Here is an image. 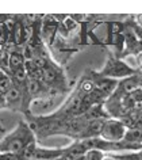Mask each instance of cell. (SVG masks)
<instances>
[{
    "instance_id": "7a4b0ae2",
    "label": "cell",
    "mask_w": 142,
    "mask_h": 160,
    "mask_svg": "<svg viewBox=\"0 0 142 160\" xmlns=\"http://www.w3.org/2000/svg\"><path fill=\"white\" fill-rule=\"evenodd\" d=\"M125 141L131 142V144H141L142 142V129L141 128H131L126 132Z\"/></svg>"
},
{
    "instance_id": "8992f818",
    "label": "cell",
    "mask_w": 142,
    "mask_h": 160,
    "mask_svg": "<svg viewBox=\"0 0 142 160\" xmlns=\"http://www.w3.org/2000/svg\"><path fill=\"white\" fill-rule=\"evenodd\" d=\"M8 35H10V30L7 27L6 23H0V43H7L8 41Z\"/></svg>"
},
{
    "instance_id": "7c38bea8",
    "label": "cell",
    "mask_w": 142,
    "mask_h": 160,
    "mask_svg": "<svg viewBox=\"0 0 142 160\" xmlns=\"http://www.w3.org/2000/svg\"><path fill=\"white\" fill-rule=\"evenodd\" d=\"M26 75H27V71L25 69V67L15 71V78H17V80H19V82H23V80L26 79Z\"/></svg>"
},
{
    "instance_id": "7402d4cb",
    "label": "cell",
    "mask_w": 142,
    "mask_h": 160,
    "mask_svg": "<svg viewBox=\"0 0 142 160\" xmlns=\"http://www.w3.org/2000/svg\"><path fill=\"white\" fill-rule=\"evenodd\" d=\"M54 160H65L64 158H62V156H61V158H57V159H54Z\"/></svg>"
},
{
    "instance_id": "603a6c76",
    "label": "cell",
    "mask_w": 142,
    "mask_h": 160,
    "mask_svg": "<svg viewBox=\"0 0 142 160\" xmlns=\"http://www.w3.org/2000/svg\"><path fill=\"white\" fill-rule=\"evenodd\" d=\"M141 90H142V87H141Z\"/></svg>"
},
{
    "instance_id": "5bb4252c",
    "label": "cell",
    "mask_w": 142,
    "mask_h": 160,
    "mask_svg": "<svg viewBox=\"0 0 142 160\" xmlns=\"http://www.w3.org/2000/svg\"><path fill=\"white\" fill-rule=\"evenodd\" d=\"M38 91V82L37 80H34V79H31L30 82H29V92H37Z\"/></svg>"
},
{
    "instance_id": "52a82bcc",
    "label": "cell",
    "mask_w": 142,
    "mask_h": 160,
    "mask_svg": "<svg viewBox=\"0 0 142 160\" xmlns=\"http://www.w3.org/2000/svg\"><path fill=\"white\" fill-rule=\"evenodd\" d=\"M123 88L126 92H130L131 94L133 91H135L138 88V84H137V80L135 79H129L126 80V82L123 83Z\"/></svg>"
},
{
    "instance_id": "9a60e30c",
    "label": "cell",
    "mask_w": 142,
    "mask_h": 160,
    "mask_svg": "<svg viewBox=\"0 0 142 160\" xmlns=\"http://www.w3.org/2000/svg\"><path fill=\"white\" fill-rule=\"evenodd\" d=\"M30 38H33L31 37V29L29 26L23 27V41H29Z\"/></svg>"
},
{
    "instance_id": "2e32d148",
    "label": "cell",
    "mask_w": 142,
    "mask_h": 160,
    "mask_svg": "<svg viewBox=\"0 0 142 160\" xmlns=\"http://www.w3.org/2000/svg\"><path fill=\"white\" fill-rule=\"evenodd\" d=\"M0 160H17V158L11 153H4V155H0Z\"/></svg>"
},
{
    "instance_id": "d6986e66",
    "label": "cell",
    "mask_w": 142,
    "mask_h": 160,
    "mask_svg": "<svg viewBox=\"0 0 142 160\" xmlns=\"http://www.w3.org/2000/svg\"><path fill=\"white\" fill-rule=\"evenodd\" d=\"M92 88V84H91V83H85L84 84V90H91Z\"/></svg>"
},
{
    "instance_id": "3957f363",
    "label": "cell",
    "mask_w": 142,
    "mask_h": 160,
    "mask_svg": "<svg viewBox=\"0 0 142 160\" xmlns=\"http://www.w3.org/2000/svg\"><path fill=\"white\" fill-rule=\"evenodd\" d=\"M25 56L18 54V53H12L11 56H8V65L11 69H19L22 68V65H25Z\"/></svg>"
},
{
    "instance_id": "277c9868",
    "label": "cell",
    "mask_w": 142,
    "mask_h": 160,
    "mask_svg": "<svg viewBox=\"0 0 142 160\" xmlns=\"http://www.w3.org/2000/svg\"><path fill=\"white\" fill-rule=\"evenodd\" d=\"M104 153L102 149H88L84 155V160H103Z\"/></svg>"
},
{
    "instance_id": "ac0fdd59",
    "label": "cell",
    "mask_w": 142,
    "mask_h": 160,
    "mask_svg": "<svg viewBox=\"0 0 142 160\" xmlns=\"http://www.w3.org/2000/svg\"><path fill=\"white\" fill-rule=\"evenodd\" d=\"M137 22H138V25H140V26L142 27V14H141V15H138V17H137Z\"/></svg>"
},
{
    "instance_id": "e0dca14e",
    "label": "cell",
    "mask_w": 142,
    "mask_h": 160,
    "mask_svg": "<svg viewBox=\"0 0 142 160\" xmlns=\"http://www.w3.org/2000/svg\"><path fill=\"white\" fill-rule=\"evenodd\" d=\"M2 61H8V57H7L4 49H0V62Z\"/></svg>"
},
{
    "instance_id": "8fae6325",
    "label": "cell",
    "mask_w": 142,
    "mask_h": 160,
    "mask_svg": "<svg viewBox=\"0 0 142 160\" xmlns=\"http://www.w3.org/2000/svg\"><path fill=\"white\" fill-rule=\"evenodd\" d=\"M43 79L46 82H53L56 79V72L53 69H50V68H46V69H43Z\"/></svg>"
},
{
    "instance_id": "4fadbf2b",
    "label": "cell",
    "mask_w": 142,
    "mask_h": 160,
    "mask_svg": "<svg viewBox=\"0 0 142 160\" xmlns=\"http://www.w3.org/2000/svg\"><path fill=\"white\" fill-rule=\"evenodd\" d=\"M7 98L10 99V101H15V99L19 98V91L17 88H10L8 92H7Z\"/></svg>"
},
{
    "instance_id": "9c48e42d",
    "label": "cell",
    "mask_w": 142,
    "mask_h": 160,
    "mask_svg": "<svg viewBox=\"0 0 142 160\" xmlns=\"http://www.w3.org/2000/svg\"><path fill=\"white\" fill-rule=\"evenodd\" d=\"M130 98H131V101L135 103V105H142V90L141 88H137L135 91H133L131 94H130Z\"/></svg>"
},
{
    "instance_id": "ba28073f",
    "label": "cell",
    "mask_w": 142,
    "mask_h": 160,
    "mask_svg": "<svg viewBox=\"0 0 142 160\" xmlns=\"http://www.w3.org/2000/svg\"><path fill=\"white\" fill-rule=\"evenodd\" d=\"M103 125H104V123H102V122H99V121L92 122V123L89 125V134H92V136L100 134V133H102V129H103Z\"/></svg>"
},
{
    "instance_id": "30bf717a",
    "label": "cell",
    "mask_w": 142,
    "mask_h": 160,
    "mask_svg": "<svg viewBox=\"0 0 142 160\" xmlns=\"http://www.w3.org/2000/svg\"><path fill=\"white\" fill-rule=\"evenodd\" d=\"M35 149H37V148H35V142H30L29 145L25 147V151H23V156H25V158H33Z\"/></svg>"
},
{
    "instance_id": "44dd1931",
    "label": "cell",
    "mask_w": 142,
    "mask_h": 160,
    "mask_svg": "<svg viewBox=\"0 0 142 160\" xmlns=\"http://www.w3.org/2000/svg\"><path fill=\"white\" fill-rule=\"evenodd\" d=\"M103 160H115V159H114V158H104Z\"/></svg>"
},
{
    "instance_id": "6da1fadb",
    "label": "cell",
    "mask_w": 142,
    "mask_h": 160,
    "mask_svg": "<svg viewBox=\"0 0 142 160\" xmlns=\"http://www.w3.org/2000/svg\"><path fill=\"white\" fill-rule=\"evenodd\" d=\"M126 126L123 125L122 121H118V119H110V121L104 122L103 129H102L100 137L104 140V141L116 144L122 141L126 136Z\"/></svg>"
},
{
    "instance_id": "5b68a950",
    "label": "cell",
    "mask_w": 142,
    "mask_h": 160,
    "mask_svg": "<svg viewBox=\"0 0 142 160\" xmlns=\"http://www.w3.org/2000/svg\"><path fill=\"white\" fill-rule=\"evenodd\" d=\"M116 87V82L115 80H103L99 84V90L102 92H111V91Z\"/></svg>"
},
{
    "instance_id": "ffe728a7",
    "label": "cell",
    "mask_w": 142,
    "mask_h": 160,
    "mask_svg": "<svg viewBox=\"0 0 142 160\" xmlns=\"http://www.w3.org/2000/svg\"><path fill=\"white\" fill-rule=\"evenodd\" d=\"M138 62H140V65L142 67V52L140 54H138Z\"/></svg>"
}]
</instances>
